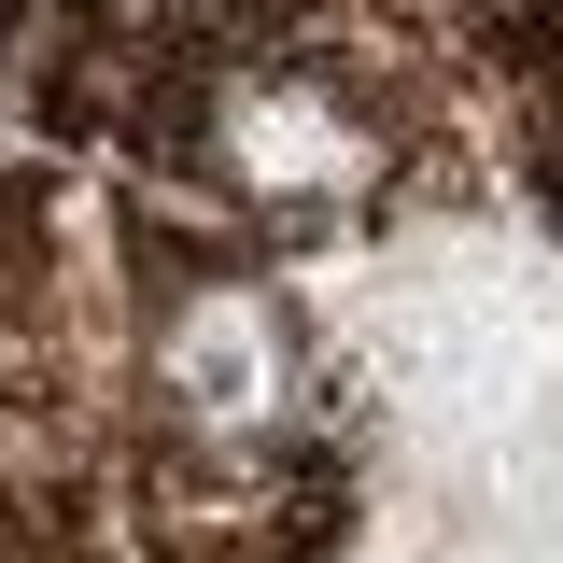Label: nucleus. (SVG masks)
Segmentation results:
<instances>
[{"label":"nucleus","mask_w":563,"mask_h":563,"mask_svg":"<svg viewBox=\"0 0 563 563\" xmlns=\"http://www.w3.org/2000/svg\"><path fill=\"white\" fill-rule=\"evenodd\" d=\"M352 380L268 254L0 155V563H339Z\"/></svg>","instance_id":"nucleus-1"},{"label":"nucleus","mask_w":563,"mask_h":563,"mask_svg":"<svg viewBox=\"0 0 563 563\" xmlns=\"http://www.w3.org/2000/svg\"><path fill=\"white\" fill-rule=\"evenodd\" d=\"M451 29L479 85V155L563 211V0H451Z\"/></svg>","instance_id":"nucleus-2"}]
</instances>
